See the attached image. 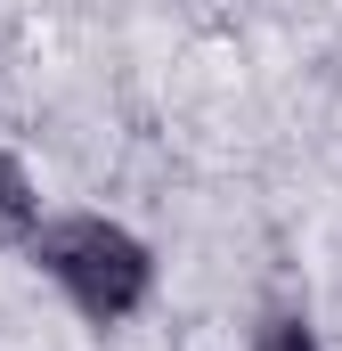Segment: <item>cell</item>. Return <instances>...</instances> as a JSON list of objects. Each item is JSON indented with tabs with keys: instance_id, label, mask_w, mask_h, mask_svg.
Listing matches in <instances>:
<instances>
[{
	"instance_id": "cell-3",
	"label": "cell",
	"mask_w": 342,
	"mask_h": 351,
	"mask_svg": "<svg viewBox=\"0 0 342 351\" xmlns=\"http://www.w3.org/2000/svg\"><path fill=\"white\" fill-rule=\"evenodd\" d=\"M253 351H318V335H310L302 319H269V327H261V343H253Z\"/></svg>"
},
{
	"instance_id": "cell-1",
	"label": "cell",
	"mask_w": 342,
	"mask_h": 351,
	"mask_svg": "<svg viewBox=\"0 0 342 351\" xmlns=\"http://www.w3.org/2000/svg\"><path fill=\"white\" fill-rule=\"evenodd\" d=\"M33 262L49 269V278L74 294V311H82V319H98V327L131 319V311L147 302V286H155V262H147V245H139L131 229L98 221V213L49 221V229L33 237Z\"/></svg>"
},
{
	"instance_id": "cell-2",
	"label": "cell",
	"mask_w": 342,
	"mask_h": 351,
	"mask_svg": "<svg viewBox=\"0 0 342 351\" xmlns=\"http://www.w3.org/2000/svg\"><path fill=\"white\" fill-rule=\"evenodd\" d=\"M25 229H33V188H25V172L0 156V245L25 237Z\"/></svg>"
}]
</instances>
